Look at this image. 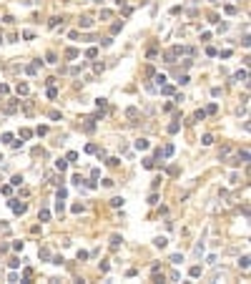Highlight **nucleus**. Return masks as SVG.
I'll return each mask as SVG.
<instances>
[{"label":"nucleus","mask_w":251,"mask_h":284,"mask_svg":"<svg viewBox=\"0 0 251 284\" xmlns=\"http://www.w3.org/2000/svg\"><path fill=\"white\" fill-rule=\"evenodd\" d=\"M10 209H13L15 214H25L28 204H25V201H18V199H13V201H10Z\"/></svg>","instance_id":"f257e3e1"},{"label":"nucleus","mask_w":251,"mask_h":284,"mask_svg":"<svg viewBox=\"0 0 251 284\" xmlns=\"http://www.w3.org/2000/svg\"><path fill=\"white\" fill-rule=\"evenodd\" d=\"M231 154H234V148H231V146H224V148L219 151V159L228 163V161H231Z\"/></svg>","instance_id":"f03ea898"},{"label":"nucleus","mask_w":251,"mask_h":284,"mask_svg":"<svg viewBox=\"0 0 251 284\" xmlns=\"http://www.w3.org/2000/svg\"><path fill=\"white\" fill-rule=\"evenodd\" d=\"M208 279H211V282H219V279H226V269H216V272H214V274H211Z\"/></svg>","instance_id":"7ed1b4c3"},{"label":"nucleus","mask_w":251,"mask_h":284,"mask_svg":"<svg viewBox=\"0 0 251 284\" xmlns=\"http://www.w3.org/2000/svg\"><path fill=\"white\" fill-rule=\"evenodd\" d=\"M78 25L81 28H93V18H88V15H83L81 20H78Z\"/></svg>","instance_id":"20e7f679"},{"label":"nucleus","mask_w":251,"mask_h":284,"mask_svg":"<svg viewBox=\"0 0 251 284\" xmlns=\"http://www.w3.org/2000/svg\"><path fill=\"white\" fill-rule=\"evenodd\" d=\"M28 83H18V96H28Z\"/></svg>","instance_id":"39448f33"},{"label":"nucleus","mask_w":251,"mask_h":284,"mask_svg":"<svg viewBox=\"0 0 251 284\" xmlns=\"http://www.w3.org/2000/svg\"><path fill=\"white\" fill-rule=\"evenodd\" d=\"M83 131H88V134H90V131H95V121H93V118H88V121L83 123Z\"/></svg>","instance_id":"423d86ee"},{"label":"nucleus","mask_w":251,"mask_h":284,"mask_svg":"<svg viewBox=\"0 0 251 284\" xmlns=\"http://www.w3.org/2000/svg\"><path fill=\"white\" fill-rule=\"evenodd\" d=\"M55 168H58V171H65V168H68V161H65V159H58V161H55Z\"/></svg>","instance_id":"0eeeda50"},{"label":"nucleus","mask_w":251,"mask_h":284,"mask_svg":"<svg viewBox=\"0 0 251 284\" xmlns=\"http://www.w3.org/2000/svg\"><path fill=\"white\" fill-rule=\"evenodd\" d=\"M153 244H156V247H161V249H163L166 244H168V239H166V236H156V239H153Z\"/></svg>","instance_id":"6e6552de"},{"label":"nucleus","mask_w":251,"mask_h":284,"mask_svg":"<svg viewBox=\"0 0 251 284\" xmlns=\"http://www.w3.org/2000/svg\"><path fill=\"white\" fill-rule=\"evenodd\" d=\"M136 148H138V151H146V148H148V141H146V138H138V141H136Z\"/></svg>","instance_id":"1a4fd4ad"},{"label":"nucleus","mask_w":251,"mask_h":284,"mask_svg":"<svg viewBox=\"0 0 251 284\" xmlns=\"http://www.w3.org/2000/svg\"><path fill=\"white\" fill-rule=\"evenodd\" d=\"M111 206H115V209L123 206V196H113V199H111Z\"/></svg>","instance_id":"9d476101"},{"label":"nucleus","mask_w":251,"mask_h":284,"mask_svg":"<svg viewBox=\"0 0 251 284\" xmlns=\"http://www.w3.org/2000/svg\"><path fill=\"white\" fill-rule=\"evenodd\" d=\"M161 93H163V96H173V86H161Z\"/></svg>","instance_id":"9b49d317"},{"label":"nucleus","mask_w":251,"mask_h":284,"mask_svg":"<svg viewBox=\"0 0 251 284\" xmlns=\"http://www.w3.org/2000/svg\"><path fill=\"white\" fill-rule=\"evenodd\" d=\"M38 219H40V221H48V219H50V211H48V209H40V214H38Z\"/></svg>","instance_id":"f8f14e48"},{"label":"nucleus","mask_w":251,"mask_h":284,"mask_svg":"<svg viewBox=\"0 0 251 284\" xmlns=\"http://www.w3.org/2000/svg\"><path fill=\"white\" fill-rule=\"evenodd\" d=\"M239 267H241V269H249V256H246V254L239 259Z\"/></svg>","instance_id":"ddd939ff"},{"label":"nucleus","mask_w":251,"mask_h":284,"mask_svg":"<svg viewBox=\"0 0 251 284\" xmlns=\"http://www.w3.org/2000/svg\"><path fill=\"white\" fill-rule=\"evenodd\" d=\"M201 143H203V146H211V143H214V136H211V134H206V136L201 138Z\"/></svg>","instance_id":"4468645a"},{"label":"nucleus","mask_w":251,"mask_h":284,"mask_svg":"<svg viewBox=\"0 0 251 284\" xmlns=\"http://www.w3.org/2000/svg\"><path fill=\"white\" fill-rule=\"evenodd\" d=\"M156 166V159H143V168H153Z\"/></svg>","instance_id":"2eb2a0df"},{"label":"nucleus","mask_w":251,"mask_h":284,"mask_svg":"<svg viewBox=\"0 0 251 284\" xmlns=\"http://www.w3.org/2000/svg\"><path fill=\"white\" fill-rule=\"evenodd\" d=\"M65 58H78V50H75V48H68V50H65Z\"/></svg>","instance_id":"dca6fc26"},{"label":"nucleus","mask_w":251,"mask_h":284,"mask_svg":"<svg viewBox=\"0 0 251 284\" xmlns=\"http://www.w3.org/2000/svg\"><path fill=\"white\" fill-rule=\"evenodd\" d=\"M203 118H206V111H196L194 113V121H203Z\"/></svg>","instance_id":"f3484780"},{"label":"nucleus","mask_w":251,"mask_h":284,"mask_svg":"<svg viewBox=\"0 0 251 284\" xmlns=\"http://www.w3.org/2000/svg\"><path fill=\"white\" fill-rule=\"evenodd\" d=\"M188 274L194 277V279H196V277H201V267H191V272H188Z\"/></svg>","instance_id":"a211bd4d"},{"label":"nucleus","mask_w":251,"mask_h":284,"mask_svg":"<svg viewBox=\"0 0 251 284\" xmlns=\"http://www.w3.org/2000/svg\"><path fill=\"white\" fill-rule=\"evenodd\" d=\"M126 116H128V118H136V116H138V108H128Z\"/></svg>","instance_id":"6ab92c4d"},{"label":"nucleus","mask_w":251,"mask_h":284,"mask_svg":"<svg viewBox=\"0 0 251 284\" xmlns=\"http://www.w3.org/2000/svg\"><path fill=\"white\" fill-rule=\"evenodd\" d=\"M234 81H246V70H239V73L234 75Z\"/></svg>","instance_id":"aec40b11"},{"label":"nucleus","mask_w":251,"mask_h":284,"mask_svg":"<svg viewBox=\"0 0 251 284\" xmlns=\"http://www.w3.org/2000/svg\"><path fill=\"white\" fill-rule=\"evenodd\" d=\"M101 18H103V20H111L113 13H111V10H101Z\"/></svg>","instance_id":"412c9836"},{"label":"nucleus","mask_w":251,"mask_h":284,"mask_svg":"<svg viewBox=\"0 0 251 284\" xmlns=\"http://www.w3.org/2000/svg\"><path fill=\"white\" fill-rule=\"evenodd\" d=\"M0 141H3V143H10V141H13V134H3V136H0Z\"/></svg>","instance_id":"4be33fe9"},{"label":"nucleus","mask_w":251,"mask_h":284,"mask_svg":"<svg viewBox=\"0 0 251 284\" xmlns=\"http://www.w3.org/2000/svg\"><path fill=\"white\" fill-rule=\"evenodd\" d=\"M83 209H86V206H83V204H73V214H81Z\"/></svg>","instance_id":"5701e85b"},{"label":"nucleus","mask_w":251,"mask_h":284,"mask_svg":"<svg viewBox=\"0 0 251 284\" xmlns=\"http://www.w3.org/2000/svg\"><path fill=\"white\" fill-rule=\"evenodd\" d=\"M38 254H40V259H45V261L50 259V252H48V249H40V252H38Z\"/></svg>","instance_id":"b1692460"},{"label":"nucleus","mask_w":251,"mask_h":284,"mask_svg":"<svg viewBox=\"0 0 251 284\" xmlns=\"http://www.w3.org/2000/svg\"><path fill=\"white\" fill-rule=\"evenodd\" d=\"M178 128H181V126H178V123H176V121H173V123H171V126H168V134H176V131H178Z\"/></svg>","instance_id":"393cba45"},{"label":"nucleus","mask_w":251,"mask_h":284,"mask_svg":"<svg viewBox=\"0 0 251 284\" xmlns=\"http://www.w3.org/2000/svg\"><path fill=\"white\" fill-rule=\"evenodd\" d=\"M121 241H123V239H121L118 234H115V236H111V244H113V247H118V244H121Z\"/></svg>","instance_id":"a878e982"},{"label":"nucleus","mask_w":251,"mask_h":284,"mask_svg":"<svg viewBox=\"0 0 251 284\" xmlns=\"http://www.w3.org/2000/svg\"><path fill=\"white\" fill-rule=\"evenodd\" d=\"M86 55H88V58H95V55H98V50H95V48H88Z\"/></svg>","instance_id":"bb28decb"},{"label":"nucleus","mask_w":251,"mask_h":284,"mask_svg":"<svg viewBox=\"0 0 251 284\" xmlns=\"http://www.w3.org/2000/svg\"><path fill=\"white\" fill-rule=\"evenodd\" d=\"M171 261H173V264H181V261H183V256H181V254H173V256H171Z\"/></svg>","instance_id":"cd10ccee"},{"label":"nucleus","mask_w":251,"mask_h":284,"mask_svg":"<svg viewBox=\"0 0 251 284\" xmlns=\"http://www.w3.org/2000/svg\"><path fill=\"white\" fill-rule=\"evenodd\" d=\"M25 73H28V75H35V73H38V68H35V66H28V68H25Z\"/></svg>","instance_id":"c85d7f7f"},{"label":"nucleus","mask_w":251,"mask_h":284,"mask_svg":"<svg viewBox=\"0 0 251 284\" xmlns=\"http://www.w3.org/2000/svg\"><path fill=\"white\" fill-rule=\"evenodd\" d=\"M58 20H61V18L55 15V18H50V20H48V25H50V28H55V25H58Z\"/></svg>","instance_id":"c756f323"},{"label":"nucleus","mask_w":251,"mask_h":284,"mask_svg":"<svg viewBox=\"0 0 251 284\" xmlns=\"http://www.w3.org/2000/svg\"><path fill=\"white\" fill-rule=\"evenodd\" d=\"M20 136H23V138H30V136H33V131H28V128H23V131H20Z\"/></svg>","instance_id":"7c9ffc66"},{"label":"nucleus","mask_w":251,"mask_h":284,"mask_svg":"<svg viewBox=\"0 0 251 284\" xmlns=\"http://www.w3.org/2000/svg\"><path fill=\"white\" fill-rule=\"evenodd\" d=\"M86 151H88V154H95V151H98V146H93V143H88V146H86Z\"/></svg>","instance_id":"2f4dec72"},{"label":"nucleus","mask_w":251,"mask_h":284,"mask_svg":"<svg viewBox=\"0 0 251 284\" xmlns=\"http://www.w3.org/2000/svg\"><path fill=\"white\" fill-rule=\"evenodd\" d=\"M178 83H181V86H186V83H191V78H188V75H181V78H178Z\"/></svg>","instance_id":"473e14b6"},{"label":"nucleus","mask_w":251,"mask_h":284,"mask_svg":"<svg viewBox=\"0 0 251 284\" xmlns=\"http://www.w3.org/2000/svg\"><path fill=\"white\" fill-rule=\"evenodd\" d=\"M0 231H3V234H5V231H10V226H8L5 221H3V224H0Z\"/></svg>","instance_id":"72a5a7b5"},{"label":"nucleus","mask_w":251,"mask_h":284,"mask_svg":"<svg viewBox=\"0 0 251 284\" xmlns=\"http://www.w3.org/2000/svg\"><path fill=\"white\" fill-rule=\"evenodd\" d=\"M8 91H10V88H8L5 83H0V93H3V96H5V93H8Z\"/></svg>","instance_id":"f704fd0d"},{"label":"nucleus","mask_w":251,"mask_h":284,"mask_svg":"<svg viewBox=\"0 0 251 284\" xmlns=\"http://www.w3.org/2000/svg\"><path fill=\"white\" fill-rule=\"evenodd\" d=\"M0 43H3V35H0Z\"/></svg>","instance_id":"c9c22d12"}]
</instances>
